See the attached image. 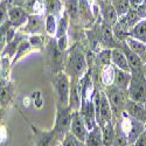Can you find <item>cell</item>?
<instances>
[{
	"label": "cell",
	"instance_id": "obj_7",
	"mask_svg": "<svg viewBox=\"0 0 146 146\" xmlns=\"http://www.w3.org/2000/svg\"><path fill=\"white\" fill-rule=\"evenodd\" d=\"M71 117H72V112L70 111L68 106L66 108L56 106V119H55V126L53 130L61 143H62L67 133L70 132Z\"/></svg>",
	"mask_w": 146,
	"mask_h": 146
},
{
	"label": "cell",
	"instance_id": "obj_20",
	"mask_svg": "<svg viewBox=\"0 0 146 146\" xmlns=\"http://www.w3.org/2000/svg\"><path fill=\"white\" fill-rule=\"evenodd\" d=\"M125 43L127 44V47L133 53L137 54L143 60L144 63H146V43H144L139 40H136L133 38H127L125 40Z\"/></svg>",
	"mask_w": 146,
	"mask_h": 146
},
{
	"label": "cell",
	"instance_id": "obj_43",
	"mask_svg": "<svg viewBox=\"0 0 146 146\" xmlns=\"http://www.w3.org/2000/svg\"><path fill=\"white\" fill-rule=\"evenodd\" d=\"M3 118V109H1V106H0V119Z\"/></svg>",
	"mask_w": 146,
	"mask_h": 146
},
{
	"label": "cell",
	"instance_id": "obj_26",
	"mask_svg": "<svg viewBox=\"0 0 146 146\" xmlns=\"http://www.w3.org/2000/svg\"><path fill=\"white\" fill-rule=\"evenodd\" d=\"M130 38H133V39L146 43V19L140 20L137 25L130 31Z\"/></svg>",
	"mask_w": 146,
	"mask_h": 146
},
{
	"label": "cell",
	"instance_id": "obj_47",
	"mask_svg": "<svg viewBox=\"0 0 146 146\" xmlns=\"http://www.w3.org/2000/svg\"><path fill=\"white\" fill-rule=\"evenodd\" d=\"M97 1H100V0H96V3H97Z\"/></svg>",
	"mask_w": 146,
	"mask_h": 146
},
{
	"label": "cell",
	"instance_id": "obj_13",
	"mask_svg": "<svg viewBox=\"0 0 146 146\" xmlns=\"http://www.w3.org/2000/svg\"><path fill=\"white\" fill-rule=\"evenodd\" d=\"M33 132H34L36 146H57L58 144H61L57 136L55 135L54 130L46 132V131L38 130L33 126Z\"/></svg>",
	"mask_w": 146,
	"mask_h": 146
},
{
	"label": "cell",
	"instance_id": "obj_25",
	"mask_svg": "<svg viewBox=\"0 0 146 146\" xmlns=\"http://www.w3.org/2000/svg\"><path fill=\"white\" fill-rule=\"evenodd\" d=\"M115 72H116V67L110 64L101 68V81L104 87L112 86L115 81Z\"/></svg>",
	"mask_w": 146,
	"mask_h": 146
},
{
	"label": "cell",
	"instance_id": "obj_46",
	"mask_svg": "<svg viewBox=\"0 0 146 146\" xmlns=\"http://www.w3.org/2000/svg\"><path fill=\"white\" fill-rule=\"evenodd\" d=\"M57 146H62V145H61V144H58V145H57Z\"/></svg>",
	"mask_w": 146,
	"mask_h": 146
},
{
	"label": "cell",
	"instance_id": "obj_11",
	"mask_svg": "<svg viewBox=\"0 0 146 146\" xmlns=\"http://www.w3.org/2000/svg\"><path fill=\"white\" fill-rule=\"evenodd\" d=\"M100 40L104 48L113 49V48H119L121 46V42H119L113 35L112 27L108 23L101 21L100 26Z\"/></svg>",
	"mask_w": 146,
	"mask_h": 146
},
{
	"label": "cell",
	"instance_id": "obj_48",
	"mask_svg": "<svg viewBox=\"0 0 146 146\" xmlns=\"http://www.w3.org/2000/svg\"><path fill=\"white\" fill-rule=\"evenodd\" d=\"M127 146H133V145H127Z\"/></svg>",
	"mask_w": 146,
	"mask_h": 146
},
{
	"label": "cell",
	"instance_id": "obj_40",
	"mask_svg": "<svg viewBox=\"0 0 146 146\" xmlns=\"http://www.w3.org/2000/svg\"><path fill=\"white\" fill-rule=\"evenodd\" d=\"M136 11H137V13L139 14V17L141 19H146V0H144V3Z\"/></svg>",
	"mask_w": 146,
	"mask_h": 146
},
{
	"label": "cell",
	"instance_id": "obj_4",
	"mask_svg": "<svg viewBox=\"0 0 146 146\" xmlns=\"http://www.w3.org/2000/svg\"><path fill=\"white\" fill-rule=\"evenodd\" d=\"M129 98L143 103L146 98V78L144 74V68L138 70H131V82L127 88Z\"/></svg>",
	"mask_w": 146,
	"mask_h": 146
},
{
	"label": "cell",
	"instance_id": "obj_14",
	"mask_svg": "<svg viewBox=\"0 0 146 146\" xmlns=\"http://www.w3.org/2000/svg\"><path fill=\"white\" fill-rule=\"evenodd\" d=\"M28 17V12L21 6H11L8 9V21L15 28H21L27 22Z\"/></svg>",
	"mask_w": 146,
	"mask_h": 146
},
{
	"label": "cell",
	"instance_id": "obj_12",
	"mask_svg": "<svg viewBox=\"0 0 146 146\" xmlns=\"http://www.w3.org/2000/svg\"><path fill=\"white\" fill-rule=\"evenodd\" d=\"M70 132L75 137H77L80 140L86 143V139H87V136H88V133H89V130H88L86 123H84V120H83L80 111L72 112Z\"/></svg>",
	"mask_w": 146,
	"mask_h": 146
},
{
	"label": "cell",
	"instance_id": "obj_50",
	"mask_svg": "<svg viewBox=\"0 0 146 146\" xmlns=\"http://www.w3.org/2000/svg\"><path fill=\"white\" fill-rule=\"evenodd\" d=\"M0 3H1V0H0Z\"/></svg>",
	"mask_w": 146,
	"mask_h": 146
},
{
	"label": "cell",
	"instance_id": "obj_42",
	"mask_svg": "<svg viewBox=\"0 0 146 146\" xmlns=\"http://www.w3.org/2000/svg\"><path fill=\"white\" fill-rule=\"evenodd\" d=\"M27 0H9V4L12 6H22Z\"/></svg>",
	"mask_w": 146,
	"mask_h": 146
},
{
	"label": "cell",
	"instance_id": "obj_44",
	"mask_svg": "<svg viewBox=\"0 0 146 146\" xmlns=\"http://www.w3.org/2000/svg\"><path fill=\"white\" fill-rule=\"evenodd\" d=\"M144 74H145V78H146V63L144 64Z\"/></svg>",
	"mask_w": 146,
	"mask_h": 146
},
{
	"label": "cell",
	"instance_id": "obj_38",
	"mask_svg": "<svg viewBox=\"0 0 146 146\" xmlns=\"http://www.w3.org/2000/svg\"><path fill=\"white\" fill-rule=\"evenodd\" d=\"M15 29L17 28L13 27V26H11L7 29V32H6V43H9V42H12L15 39V36H17V31Z\"/></svg>",
	"mask_w": 146,
	"mask_h": 146
},
{
	"label": "cell",
	"instance_id": "obj_6",
	"mask_svg": "<svg viewBox=\"0 0 146 146\" xmlns=\"http://www.w3.org/2000/svg\"><path fill=\"white\" fill-rule=\"evenodd\" d=\"M116 121V120H115ZM119 124L125 132L126 138H127V145H133L138 139V137L146 130V124L140 120H137L129 116L125 111L121 113L120 119H118Z\"/></svg>",
	"mask_w": 146,
	"mask_h": 146
},
{
	"label": "cell",
	"instance_id": "obj_21",
	"mask_svg": "<svg viewBox=\"0 0 146 146\" xmlns=\"http://www.w3.org/2000/svg\"><path fill=\"white\" fill-rule=\"evenodd\" d=\"M130 82H131V71H125V70L116 68L115 81H113L115 86L123 90H127Z\"/></svg>",
	"mask_w": 146,
	"mask_h": 146
},
{
	"label": "cell",
	"instance_id": "obj_10",
	"mask_svg": "<svg viewBox=\"0 0 146 146\" xmlns=\"http://www.w3.org/2000/svg\"><path fill=\"white\" fill-rule=\"evenodd\" d=\"M97 5L100 7V15L102 21L112 27L118 21V15L112 5V1L111 0H100L97 1Z\"/></svg>",
	"mask_w": 146,
	"mask_h": 146
},
{
	"label": "cell",
	"instance_id": "obj_35",
	"mask_svg": "<svg viewBox=\"0 0 146 146\" xmlns=\"http://www.w3.org/2000/svg\"><path fill=\"white\" fill-rule=\"evenodd\" d=\"M12 100V88L11 86H5L0 89V106H5Z\"/></svg>",
	"mask_w": 146,
	"mask_h": 146
},
{
	"label": "cell",
	"instance_id": "obj_32",
	"mask_svg": "<svg viewBox=\"0 0 146 146\" xmlns=\"http://www.w3.org/2000/svg\"><path fill=\"white\" fill-rule=\"evenodd\" d=\"M97 62L98 64H101V67H105V66H110L111 64V49L109 48H104L102 49L98 55L96 56Z\"/></svg>",
	"mask_w": 146,
	"mask_h": 146
},
{
	"label": "cell",
	"instance_id": "obj_15",
	"mask_svg": "<svg viewBox=\"0 0 146 146\" xmlns=\"http://www.w3.org/2000/svg\"><path fill=\"white\" fill-rule=\"evenodd\" d=\"M125 112L132 118L140 120L146 124V109L143 105V103H138L129 98L126 106H125Z\"/></svg>",
	"mask_w": 146,
	"mask_h": 146
},
{
	"label": "cell",
	"instance_id": "obj_5",
	"mask_svg": "<svg viewBox=\"0 0 146 146\" xmlns=\"http://www.w3.org/2000/svg\"><path fill=\"white\" fill-rule=\"evenodd\" d=\"M53 84L56 92L57 106H69L71 82L68 74L66 71H58L53 78Z\"/></svg>",
	"mask_w": 146,
	"mask_h": 146
},
{
	"label": "cell",
	"instance_id": "obj_36",
	"mask_svg": "<svg viewBox=\"0 0 146 146\" xmlns=\"http://www.w3.org/2000/svg\"><path fill=\"white\" fill-rule=\"evenodd\" d=\"M28 41L32 47L41 48L44 44V36H43V34H33L29 36Z\"/></svg>",
	"mask_w": 146,
	"mask_h": 146
},
{
	"label": "cell",
	"instance_id": "obj_37",
	"mask_svg": "<svg viewBox=\"0 0 146 146\" xmlns=\"http://www.w3.org/2000/svg\"><path fill=\"white\" fill-rule=\"evenodd\" d=\"M12 25L9 23V21H6L4 25L0 26V47L4 49V47H5V43H6V32L7 29L11 27Z\"/></svg>",
	"mask_w": 146,
	"mask_h": 146
},
{
	"label": "cell",
	"instance_id": "obj_22",
	"mask_svg": "<svg viewBox=\"0 0 146 146\" xmlns=\"http://www.w3.org/2000/svg\"><path fill=\"white\" fill-rule=\"evenodd\" d=\"M69 21H70L69 15L64 11L62 15L57 19V29H56V34H55L56 40L62 39V38H68L67 33H68V28H69Z\"/></svg>",
	"mask_w": 146,
	"mask_h": 146
},
{
	"label": "cell",
	"instance_id": "obj_29",
	"mask_svg": "<svg viewBox=\"0 0 146 146\" xmlns=\"http://www.w3.org/2000/svg\"><path fill=\"white\" fill-rule=\"evenodd\" d=\"M46 34L49 36H55L57 29V18L53 14H46Z\"/></svg>",
	"mask_w": 146,
	"mask_h": 146
},
{
	"label": "cell",
	"instance_id": "obj_18",
	"mask_svg": "<svg viewBox=\"0 0 146 146\" xmlns=\"http://www.w3.org/2000/svg\"><path fill=\"white\" fill-rule=\"evenodd\" d=\"M119 48H121V49H123V52L125 53L131 70H138V69H143V68H144V64H145V63L143 62V60H141L137 54H135V53H133V52L130 49V48L127 47V44L125 43V41L121 42V46H120Z\"/></svg>",
	"mask_w": 146,
	"mask_h": 146
},
{
	"label": "cell",
	"instance_id": "obj_2",
	"mask_svg": "<svg viewBox=\"0 0 146 146\" xmlns=\"http://www.w3.org/2000/svg\"><path fill=\"white\" fill-rule=\"evenodd\" d=\"M92 102L95 105L96 121L100 127L104 126L106 123L113 119L112 109L104 89H95V92L92 95Z\"/></svg>",
	"mask_w": 146,
	"mask_h": 146
},
{
	"label": "cell",
	"instance_id": "obj_33",
	"mask_svg": "<svg viewBox=\"0 0 146 146\" xmlns=\"http://www.w3.org/2000/svg\"><path fill=\"white\" fill-rule=\"evenodd\" d=\"M62 146H86V143L80 140L77 137H75L71 132H68L66 137L63 138L62 143H61Z\"/></svg>",
	"mask_w": 146,
	"mask_h": 146
},
{
	"label": "cell",
	"instance_id": "obj_1",
	"mask_svg": "<svg viewBox=\"0 0 146 146\" xmlns=\"http://www.w3.org/2000/svg\"><path fill=\"white\" fill-rule=\"evenodd\" d=\"M87 71H88V63L86 55H84L82 48L78 44H74L69 50L66 72L70 77V80L78 81L86 75Z\"/></svg>",
	"mask_w": 146,
	"mask_h": 146
},
{
	"label": "cell",
	"instance_id": "obj_9",
	"mask_svg": "<svg viewBox=\"0 0 146 146\" xmlns=\"http://www.w3.org/2000/svg\"><path fill=\"white\" fill-rule=\"evenodd\" d=\"M46 15L40 14H29L27 22L21 27L22 32L33 34H43L46 33Z\"/></svg>",
	"mask_w": 146,
	"mask_h": 146
},
{
	"label": "cell",
	"instance_id": "obj_24",
	"mask_svg": "<svg viewBox=\"0 0 146 146\" xmlns=\"http://www.w3.org/2000/svg\"><path fill=\"white\" fill-rule=\"evenodd\" d=\"M86 146H104L102 138V129L98 125L89 131L86 139Z\"/></svg>",
	"mask_w": 146,
	"mask_h": 146
},
{
	"label": "cell",
	"instance_id": "obj_27",
	"mask_svg": "<svg viewBox=\"0 0 146 146\" xmlns=\"http://www.w3.org/2000/svg\"><path fill=\"white\" fill-rule=\"evenodd\" d=\"M64 11L68 13L70 20L76 21L80 18L78 0H64Z\"/></svg>",
	"mask_w": 146,
	"mask_h": 146
},
{
	"label": "cell",
	"instance_id": "obj_28",
	"mask_svg": "<svg viewBox=\"0 0 146 146\" xmlns=\"http://www.w3.org/2000/svg\"><path fill=\"white\" fill-rule=\"evenodd\" d=\"M113 146H127V138L125 132L121 129L119 121H115V143Z\"/></svg>",
	"mask_w": 146,
	"mask_h": 146
},
{
	"label": "cell",
	"instance_id": "obj_49",
	"mask_svg": "<svg viewBox=\"0 0 146 146\" xmlns=\"http://www.w3.org/2000/svg\"><path fill=\"white\" fill-rule=\"evenodd\" d=\"M111 1H115V0H111Z\"/></svg>",
	"mask_w": 146,
	"mask_h": 146
},
{
	"label": "cell",
	"instance_id": "obj_41",
	"mask_svg": "<svg viewBox=\"0 0 146 146\" xmlns=\"http://www.w3.org/2000/svg\"><path fill=\"white\" fill-rule=\"evenodd\" d=\"M129 1H130V6L132 9H137L144 3V0H129Z\"/></svg>",
	"mask_w": 146,
	"mask_h": 146
},
{
	"label": "cell",
	"instance_id": "obj_19",
	"mask_svg": "<svg viewBox=\"0 0 146 146\" xmlns=\"http://www.w3.org/2000/svg\"><path fill=\"white\" fill-rule=\"evenodd\" d=\"M46 14H53L57 19L64 12V3L62 0H43Z\"/></svg>",
	"mask_w": 146,
	"mask_h": 146
},
{
	"label": "cell",
	"instance_id": "obj_8",
	"mask_svg": "<svg viewBox=\"0 0 146 146\" xmlns=\"http://www.w3.org/2000/svg\"><path fill=\"white\" fill-rule=\"evenodd\" d=\"M80 113L86 123L88 130H92L95 126H97L96 121V112H95V105L92 102V97L89 98H82L81 108H80Z\"/></svg>",
	"mask_w": 146,
	"mask_h": 146
},
{
	"label": "cell",
	"instance_id": "obj_45",
	"mask_svg": "<svg viewBox=\"0 0 146 146\" xmlns=\"http://www.w3.org/2000/svg\"><path fill=\"white\" fill-rule=\"evenodd\" d=\"M143 105H144V106H145V109H146V98L144 100V102H143Z\"/></svg>",
	"mask_w": 146,
	"mask_h": 146
},
{
	"label": "cell",
	"instance_id": "obj_23",
	"mask_svg": "<svg viewBox=\"0 0 146 146\" xmlns=\"http://www.w3.org/2000/svg\"><path fill=\"white\" fill-rule=\"evenodd\" d=\"M102 129V138L104 146H113L115 143V120L106 123Z\"/></svg>",
	"mask_w": 146,
	"mask_h": 146
},
{
	"label": "cell",
	"instance_id": "obj_31",
	"mask_svg": "<svg viewBox=\"0 0 146 146\" xmlns=\"http://www.w3.org/2000/svg\"><path fill=\"white\" fill-rule=\"evenodd\" d=\"M112 5H113V7H115V9L117 12L118 18L126 14L127 12L131 9L129 0H115V1H112Z\"/></svg>",
	"mask_w": 146,
	"mask_h": 146
},
{
	"label": "cell",
	"instance_id": "obj_51",
	"mask_svg": "<svg viewBox=\"0 0 146 146\" xmlns=\"http://www.w3.org/2000/svg\"><path fill=\"white\" fill-rule=\"evenodd\" d=\"M62 1H64V0H62Z\"/></svg>",
	"mask_w": 146,
	"mask_h": 146
},
{
	"label": "cell",
	"instance_id": "obj_17",
	"mask_svg": "<svg viewBox=\"0 0 146 146\" xmlns=\"http://www.w3.org/2000/svg\"><path fill=\"white\" fill-rule=\"evenodd\" d=\"M111 64L118 69L131 71L126 55L121 48H113V49H111Z\"/></svg>",
	"mask_w": 146,
	"mask_h": 146
},
{
	"label": "cell",
	"instance_id": "obj_34",
	"mask_svg": "<svg viewBox=\"0 0 146 146\" xmlns=\"http://www.w3.org/2000/svg\"><path fill=\"white\" fill-rule=\"evenodd\" d=\"M11 6L9 0H1L0 3V26L8 21V9Z\"/></svg>",
	"mask_w": 146,
	"mask_h": 146
},
{
	"label": "cell",
	"instance_id": "obj_16",
	"mask_svg": "<svg viewBox=\"0 0 146 146\" xmlns=\"http://www.w3.org/2000/svg\"><path fill=\"white\" fill-rule=\"evenodd\" d=\"M140 20H143V19L139 17V14L137 13V11L131 8L126 14L119 17L117 22H118L119 25L123 27L125 31H127V32L130 33V31H131L133 27H135Z\"/></svg>",
	"mask_w": 146,
	"mask_h": 146
},
{
	"label": "cell",
	"instance_id": "obj_30",
	"mask_svg": "<svg viewBox=\"0 0 146 146\" xmlns=\"http://www.w3.org/2000/svg\"><path fill=\"white\" fill-rule=\"evenodd\" d=\"M31 48H32V46H31V43H29L28 40H22V41L19 43V46H18V49H17V53H15L14 57L12 58V66H14L17 61H19V60L22 57V55H25V54L31 49ZM12 66H11V67H12Z\"/></svg>",
	"mask_w": 146,
	"mask_h": 146
},
{
	"label": "cell",
	"instance_id": "obj_39",
	"mask_svg": "<svg viewBox=\"0 0 146 146\" xmlns=\"http://www.w3.org/2000/svg\"><path fill=\"white\" fill-rule=\"evenodd\" d=\"M133 146H146V130L138 137V139L133 144Z\"/></svg>",
	"mask_w": 146,
	"mask_h": 146
},
{
	"label": "cell",
	"instance_id": "obj_3",
	"mask_svg": "<svg viewBox=\"0 0 146 146\" xmlns=\"http://www.w3.org/2000/svg\"><path fill=\"white\" fill-rule=\"evenodd\" d=\"M109 102H110L112 113H113V120H118L121 117V113L125 111V106L129 101V94L127 90H123L118 87H116L115 84L112 86L105 87L104 89Z\"/></svg>",
	"mask_w": 146,
	"mask_h": 146
}]
</instances>
